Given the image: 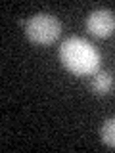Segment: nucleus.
I'll return each mask as SVG.
<instances>
[{
	"mask_svg": "<svg viewBox=\"0 0 115 153\" xmlns=\"http://www.w3.org/2000/svg\"><path fill=\"white\" fill-rule=\"evenodd\" d=\"M25 35L31 42L38 46H48L61 35V23L52 13H35L25 21Z\"/></svg>",
	"mask_w": 115,
	"mask_h": 153,
	"instance_id": "nucleus-2",
	"label": "nucleus"
},
{
	"mask_svg": "<svg viewBox=\"0 0 115 153\" xmlns=\"http://www.w3.org/2000/svg\"><path fill=\"white\" fill-rule=\"evenodd\" d=\"M111 84H113L111 73H108V71H98V73L92 76L90 90H92L96 96H105L109 90H111Z\"/></svg>",
	"mask_w": 115,
	"mask_h": 153,
	"instance_id": "nucleus-4",
	"label": "nucleus"
},
{
	"mask_svg": "<svg viewBox=\"0 0 115 153\" xmlns=\"http://www.w3.org/2000/svg\"><path fill=\"white\" fill-rule=\"evenodd\" d=\"M100 140H102L105 146L115 147V117L104 121L102 128H100Z\"/></svg>",
	"mask_w": 115,
	"mask_h": 153,
	"instance_id": "nucleus-5",
	"label": "nucleus"
},
{
	"mask_svg": "<svg viewBox=\"0 0 115 153\" xmlns=\"http://www.w3.org/2000/svg\"><path fill=\"white\" fill-rule=\"evenodd\" d=\"M86 31L96 38H108L115 33V13L111 10L98 8L86 16Z\"/></svg>",
	"mask_w": 115,
	"mask_h": 153,
	"instance_id": "nucleus-3",
	"label": "nucleus"
},
{
	"mask_svg": "<svg viewBox=\"0 0 115 153\" xmlns=\"http://www.w3.org/2000/svg\"><path fill=\"white\" fill-rule=\"evenodd\" d=\"M60 61L75 76H90L100 71L102 56L90 40L83 36H69L60 46Z\"/></svg>",
	"mask_w": 115,
	"mask_h": 153,
	"instance_id": "nucleus-1",
	"label": "nucleus"
}]
</instances>
